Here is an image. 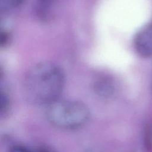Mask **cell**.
Here are the masks:
<instances>
[{
  "label": "cell",
  "mask_w": 152,
  "mask_h": 152,
  "mask_svg": "<svg viewBox=\"0 0 152 152\" xmlns=\"http://www.w3.org/2000/svg\"><path fill=\"white\" fill-rule=\"evenodd\" d=\"M46 115L53 126L64 129H75L89 120L90 111L83 103L58 99L46 106Z\"/></svg>",
  "instance_id": "2"
},
{
  "label": "cell",
  "mask_w": 152,
  "mask_h": 152,
  "mask_svg": "<svg viewBox=\"0 0 152 152\" xmlns=\"http://www.w3.org/2000/svg\"><path fill=\"white\" fill-rule=\"evenodd\" d=\"M94 89L96 93L100 97L109 98L113 95L115 91V86L112 81L109 78L102 77L95 82Z\"/></svg>",
  "instance_id": "4"
},
{
  "label": "cell",
  "mask_w": 152,
  "mask_h": 152,
  "mask_svg": "<svg viewBox=\"0 0 152 152\" xmlns=\"http://www.w3.org/2000/svg\"><path fill=\"white\" fill-rule=\"evenodd\" d=\"M64 85V75L59 66L49 62L38 63L27 72L23 91L31 103L46 104L59 99Z\"/></svg>",
  "instance_id": "1"
},
{
  "label": "cell",
  "mask_w": 152,
  "mask_h": 152,
  "mask_svg": "<svg viewBox=\"0 0 152 152\" xmlns=\"http://www.w3.org/2000/svg\"><path fill=\"white\" fill-rule=\"evenodd\" d=\"M134 45L136 52L141 56L147 58L152 56V22L137 33Z\"/></svg>",
  "instance_id": "3"
},
{
  "label": "cell",
  "mask_w": 152,
  "mask_h": 152,
  "mask_svg": "<svg viewBox=\"0 0 152 152\" xmlns=\"http://www.w3.org/2000/svg\"><path fill=\"white\" fill-rule=\"evenodd\" d=\"M24 0H0L2 8L5 10L12 9L20 6Z\"/></svg>",
  "instance_id": "7"
},
{
  "label": "cell",
  "mask_w": 152,
  "mask_h": 152,
  "mask_svg": "<svg viewBox=\"0 0 152 152\" xmlns=\"http://www.w3.org/2000/svg\"><path fill=\"white\" fill-rule=\"evenodd\" d=\"M10 101L8 94L7 92L2 90L1 91V96H0V110L1 115L5 114L9 108Z\"/></svg>",
  "instance_id": "6"
},
{
  "label": "cell",
  "mask_w": 152,
  "mask_h": 152,
  "mask_svg": "<svg viewBox=\"0 0 152 152\" xmlns=\"http://www.w3.org/2000/svg\"><path fill=\"white\" fill-rule=\"evenodd\" d=\"M8 152H33L27 147L20 144L12 145L8 150Z\"/></svg>",
  "instance_id": "8"
},
{
  "label": "cell",
  "mask_w": 152,
  "mask_h": 152,
  "mask_svg": "<svg viewBox=\"0 0 152 152\" xmlns=\"http://www.w3.org/2000/svg\"><path fill=\"white\" fill-rule=\"evenodd\" d=\"M56 0H36V11L39 17L47 18Z\"/></svg>",
  "instance_id": "5"
},
{
  "label": "cell",
  "mask_w": 152,
  "mask_h": 152,
  "mask_svg": "<svg viewBox=\"0 0 152 152\" xmlns=\"http://www.w3.org/2000/svg\"><path fill=\"white\" fill-rule=\"evenodd\" d=\"M8 34L7 32L1 31V46L5 45L8 42Z\"/></svg>",
  "instance_id": "9"
}]
</instances>
